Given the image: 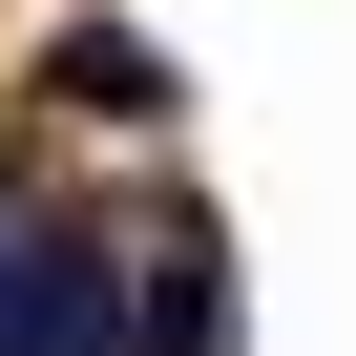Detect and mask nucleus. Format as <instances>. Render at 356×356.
I'll return each instance as SVG.
<instances>
[{
  "label": "nucleus",
  "instance_id": "obj_1",
  "mask_svg": "<svg viewBox=\"0 0 356 356\" xmlns=\"http://www.w3.org/2000/svg\"><path fill=\"white\" fill-rule=\"evenodd\" d=\"M0 356H126V293H105V252H84V231L0 252Z\"/></svg>",
  "mask_w": 356,
  "mask_h": 356
},
{
  "label": "nucleus",
  "instance_id": "obj_2",
  "mask_svg": "<svg viewBox=\"0 0 356 356\" xmlns=\"http://www.w3.org/2000/svg\"><path fill=\"white\" fill-rule=\"evenodd\" d=\"M210 273H231L210 231H168V273H147V314H126V356H210V314H231Z\"/></svg>",
  "mask_w": 356,
  "mask_h": 356
}]
</instances>
